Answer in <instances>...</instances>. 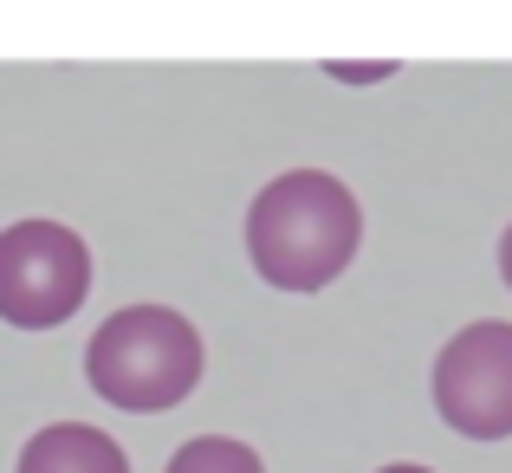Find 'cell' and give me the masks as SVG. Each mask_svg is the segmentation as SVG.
<instances>
[{
    "mask_svg": "<svg viewBox=\"0 0 512 473\" xmlns=\"http://www.w3.org/2000/svg\"><path fill=\"white\" fill-rule=\"evenodd\" d=\"M363 214L357 195L325 169H292L266 182L247 208V253L253 273L279 292H325L357 260Z\"/></svg>",
    "mask_w": 512,
    "mask_h": 473,
    "instance_id": "1",
    "label": "cell"
},
{
    "mask_svg": "<svg viewBox=\"0 0 512 473\" xmlns=\"http://www.w3.org/2000/svg\"><path fill=\"white\" fill-rule=\"evenodd\" d=\"M85 376L117 409H175L201 383V337L169 305H124L98 324L85 350Z\"/></svg>",
    "mask_w": 512,
    "mask_h": 473,
    "instance_id": "2",
    "label": "cell"
},
{
    "mask_svg": "<svg viewBox=\"0 0 512 473\" xmlns=\"http://www.w3.org/2000/svg\"><path fill=\"white\" fill-rule=\"evenodd\" d=\"M91 253L59 221H20L0 234V318L20 331H52L85 305Z\"/></svg>",
    "mask_w": 512,
    "mask_h": 473,
    "instance_id": "3",
    "label": "cell"
},
{
    "mask_svg": "<svg viewBox=\"0 0 512 473\" xmlns=\"http://www.w3.org/2000/svg\"><path fill=\"white\" fill-rule=\"evenodd\" d=\"M435 409L467 441H506L512 435V324L480 318L461 324L435 357Z\"/></svg>",
    "mask_w": 512,
    "mask_h": 473,
    "instance_id": "4",
    "label": "cell"
},
{
    "mask_svg": "<svg viewBox=\"0 0 512 473\" xmlns=\"http://www.w3.org/2000/svg\"><path fill=\"white\" fill-rule=\"evenodd\" d=\"M20 473H130V461L104 428L52 422L20 448Z\"/></svg>",
    "mask_w": 512,
    "mask_h": 473,
    "instance_id": "5",
    "label": "cell"
},
{
    "mask_svg": "<svg viewBox=\"0 0 512 473\" xmlns=\"http://www.w3.org/2000/svg\"><path fill=\"white\" fill-rule=\"evenodd\" d=\"M163 473H266V467H260V454H253L247 441L201 435V441H188V448H175V461Z\"/></svg>",
    "mask_w": 512,
    "mask_h": 473,
    "instance_id": "6",
    "label": "cell"
},
{
    "mask_svg": "<svg viewBox=\"0 0 512 473\" xmlns=\"http://www.w3.org/2000/svg\"><path fill=\"white\" fill-rule=\"evenodd\" d=\"M500 279L512 286V227H506V240H500Z\"/></svg>",
    "mask_w": 512,
    "mask_h": 473,
    "instance_id": "7",
    "label": "cell"
},
{
    "mask_svg": "<svg viewBox=\"0 0 512 473\" xmlns=\"http://www.w3.org/2000/svg\"><path fill=\"white\" fill-rule=\"evenodd\" d=\"M376 473H435V467H409V461H396V467H376Z\"/></svg>",
    "mask_w": 512,
    "mask_h": 473,
    "instance_id": "8",
    "label": "cell"
}]
</instances>
